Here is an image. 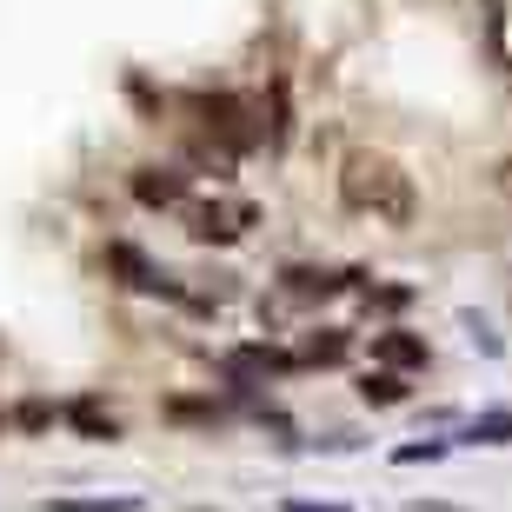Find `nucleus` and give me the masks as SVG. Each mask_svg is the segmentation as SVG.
Returning a JSON list of instances; mask_svg holds the SVG:
<instances>
[{
  "label": "nucleus",
  "instance_id": "nucleus-11",
  "mask_svg": "<svg viewBox=\"0 0 512 512\" xmlns=\"http://www.w3.org/2000/svg\"><path fill=\"white\" fill-rule=\"evenodd\" d=\"M47 419H54V413H47V406H40V399H34V406H20V426H27V433H40V426H47Z\"/></svg>",
  "mask_w": 512,
  "mask_h": 512
},
{
  "label": "nucleus",
  "instance_id": "nucleus-5",
  "mask_svg": "<svg viewBox=\"0 0 512 512\" xmlns=\"http://www.w3.org/2000/svg\"><path fill=\"white\" fill-rule=\"evenodd\" d=\"M133 200L140 207H187V173L180 167H140L133 173Z\"/></svg>",
  "mask_w": 512,
  "mask_h": 512
},
{
  "label": "nucleus",
  "instance_id": "nucleus-2",
  "mask_svg": "<svg viewBox=\"0 0 512 512\" xmlns=\"http://www.w3.org/2000/svg\"><path fill=\"white\" fill-rule=\"evenodd\" d=\"M193 114H200V127H207V140H220V153H247V147H260L266 133V107L260 100H247V94H200L193 100Z\"/></svg>",
  "mask_w": 512,
  "mask_h": 512
},
{
  "label": "nucleus",
  "instance_id": "nucleus-10",
  "mask_svg": "<svg viewBox=\"0 0 512 512\" xmlns=\"http://www.w3.org/2000/svg\"><path fill=\"white\" fill-rule=\"evenodd\" d=\"M360 399L366 406H399V399H406V380H399V373H366Z\"/></svg>",
  "mask_w": 512,
  "mask_h": 512
},
{
  "label": "nucleus",
  "instance_id": "nucleus-3",
  "mask_svg": "<svg viewBox=\"0 0 512 512\" xmlns=\"http://www.w3.org/2000/svg\"><path fill=\"white\" fill-rule=\"evenodd\" d=\"M180 220H187V240H200V247H233V240H247L253 220H260V207L253 200H193V207H180Z\"/></svg>",
  "mask_w": 512,
  "mask_h": 512
},
{
  "label": "nucleus",
  "instance_id": "nucleus-8",
  "mask_svg": "<svg viewBox=\"0 0 512 512\" xmlns=\"http://www.w3.org/2000/svg\"><path fill=\"white\" fill-rule=\"evenodd\" d=\"M67 419H74V426H80L87 439H120V419L107 413L100 399H74V406H67Z\"/></svg>",
  "mask_w": 512,
  "mask_h": 512
},
{
  "label": "nucleus",
  "instance_id": "nucleus-4",
  "mask_svg": "<svg viewBox=\"0 0 512 512\" xmlns=\"http://www.w3.org/2000/svg\"><path fill=\"white\" fill-rule=\"evenodd\" d=\"M107 273H114L120 286H133V293H173L167 273H160V266H153L140 247H127V240H114V247H107Z\"/></svg>",
  "mask_w": 512,
  "mask_h": 512
},
{
  "label": "nucleus",
  "instance_id": "nucleus-6",
  "mask_svg": "<svg viewBox=\"0 0 512 512\" xmlns=\"http://www.w3.org/2000/svg\"><path fill=\"white\" fill-rule=\"evenodd\" d=\"M373 360H380V373L426 366V340H413V333H373Z\"/></svg>",
  "mask_w": 512,
  "mask_h": 512
},
{
  "label": "nucleus",
  "instance_id": "nucleus-1",
  "mask_svg": "<svg viewBox=\"0 0 512 512\" xmlns=\"http://www.w3.org/2000/svg\"><path fill=\"white\" fill-rule=\"evenodd\" d=\"M340 200L353 213H373V220H386V227H406L419 207L413 193V173L399 167V160H386V153H346L340 167Z\"/></svg>",
  "mask_w": 512,
  "mask_h": 512
},
{
  "label": "nucleus",
  "instance_id": "nucleus-7",
  "mask_svg": "<svg viewBox=\"0 0 512 512\" xmlns=\"http://www.w3.org/2000/svg\"><path fill=\"white\" fill-rule=\"evenodd\" d=\"M286 280V293H293V300H326V293H340V273H313V266H286L280 273Z\"/></svg>",
  "mask_w": 512,
  "mask_h": 512
},
{
  "label": "nucleus",
  "instance_id": "nucleus-12",
  "mask_svg": "<svg viewBox=\"0 0 512 512\" xmlns=\"http://www.w3.org/2000/svg\"><path fill=\"white\" fill-rule=\"evenodd\" d=\"M0 426H7V413H0Z\"/></svg>",
  "mask_w": 512,
  "mask_h": 512
},
{
  "label": "nucleus",
  "instance_id": "nucleus-9",
  "mask_svg": "<svg viewBox=\"0 0 512 512\" xmlns=\"http://www.w3.org/2000/svg\"><path fill=\"white\" fill-rule=\"evenodd\" d=\"M293 360H300V366H333V360H346V333H313V340L293 346Z\"/></svg>",
  "mask_w": 512,
  "mask_h": 512
}]
</instances>
